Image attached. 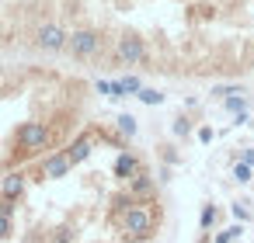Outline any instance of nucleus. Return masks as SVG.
<instances>
[{"label":"nucleus","mask_w":254,"mask_h":243,"mask_svg":"<svg viewBox=\"0 0 254 243\" xmlns=\"http://www.w3.org/2000/svg\"><path fill=\"white\" fill-rule=\"evenodd\" d=\"M115 222H119V229H122L126 240H146L157 229V215H153L150 201H132L126 212L115 215Z\"/></svg>","instance_id":"f257e3e1"},{"label":"nucleus","mask_w":254,"mask_h":243,"mask_svg":"<svg viewBox=\"0 0 254 243\" xmlns=\"http://www.w3.org/2000/svg\"><path fill=\"white\" fill-rule=\"evenodd\" d=\"M49 143H53V129L46 122H25V125H18V146L25 153H42V149H49Z\"/></svg>","instance_id":"f03ea898"},{"label":"nucleus","mask_w":254,"mask_h":243,"mask_svg":"<svg viewBox=\"0 0 254 243\" xmlns=\"http://www.w3.org/2000/svg\"><path fill=\"white\" fill-rule=\"evenodd\" d=\"M66 49H70L77 59H91V56L101 52V35H98L94 28H77V32H70Z\"/></svg>","instance_id":"7ed1b4c3"},{"label":"nucleus","mask_w":254,"mask_h":243,"mask_svg":"<svg viewBox=\"0 0 254 243\" xmlns=\"http://www.w3.org/2000/svg\"><path fill=\"white\" fill-rule=\"evenodd\" d=\"M66 42H70V32H63L60 25H42L39 32H35V46L42 49V52H63L66 49Z\"/></svg>","instance_id":"20e7f679"},{"label":"nucleus","mask_w":254,"mask_h":243,"mask_svg":"<svg viewBox=\"0 0 254 243\" xmlns=\"http://www.w3.org/2000/svg\"><path fill=\"white\" fill-rule=\"evenodd\" d=\"M119 59L126 63V66H139L143 59H146V42L139 39V35H132V32H126L122 39H119Z\"/></svg>","instance_id":"39448f33"},{"label":"nucleus","mask_w":254,"mask_h":243,"mask_svg":"<svg viewBox=\"0 0 254 243\" xmlns=\"http://www.w3.org/2000/svg\"><path fill=\"white\" fill-rule=\"evenodd\" d=\"M70 170H73V160H70V153H66V149H56V153H49V156L42 160V177H49V181L66 177Z\"/></svg>","instance_id":"423d86ee"},{"label":"nucleus","mask_w":254,"mask_h":243,"mask_svg":"<svg viewBox=\"0 0 254 243\" xmlns=\"http://www.w3.org/2000/svg\"><path fill=\"white\" fill-rule=\"evenodd\" d=\"M25 188H28V181H25V174H18V170H11V174L0 177V198H21Z\"/></svg>","instance_id":"0eeeda50"},{"label":"nucleus","mask_w":254,"mask_h":243,"mask_svg":"<svg viewBox=\"0 0 254 243\" xmlns=\"http://www.w3.org/2000/svg\"><path fill=\"white\" fill-rule=\"evenodd\" d=\"M136 174H139V156L129 153V149H122L119 160H115V177H119V181H129V177H136Z\"/></svg>","instance_id":"6e6552de"},{"label":"nucleus","mask_w":254,"mask_h":243,"mask_svg":"<svg viewBox=\"0 0 254 243\" xmlns=\"http://www.w3.org/2000/svg\"><path fill=\"white\" fill-rule=\"evenodd\" d=\"M129 194L136 198V201H150L153 198V177L150 174H136V177H129Z\"/></svg>","instance_id":"1a4fd4ad"},{"label":"nucleus","mask_w":254,"mask_h":243,"mask_svg":"<svg viewBox=\"0 0 254 243\" xmlns=\"http://www.w3.org/2000/svg\"><path fill=\"white\" fill-rule=\"evenodd\" d=\"M66 153H70L73 167H77V163H84V160L91 156V139H87V136H80V139H77V143H73V146H70Z\"/></svg>","instance_id":"9d476101"},{"label":"nucleus","mask_w":254,"mask_h":243,"mask_svg":"<svg viewBox=\"0 0 254 243\" xmlns=\"http://www.w3.org/2000/svg\"><path fill=\"white\" fill-rule=\"evenodd\" d=\"M143 104H150V108H157V104H164V91H157V87H143L139 94H136Z\"/></svg>","instance_id":"9b49d317"},{"label":"nucleus","mask_w":254,"mask_h":243,"mask_svg":"<svg viewBox=\"0 0 254 243\" xmlns=\"http://www.w3.org/2000/svg\"><path fill=\"white\" fill-rule=\"evenodd\" d=\"M223 108H226V111H233V115L247 111V94H230V97H223Z\"/></svg>","instance_id":"f8f14e48"},{"label":"nucleus","mask_w":254,"mask_h":243,"mask_svg":"<svg viewBox=\"0 0 254 243\" xmlns=\"http://www.w3.org/2000/svg\"><path fill=\"white\" fill-rule=\"evenodd\" d=\"M115 125H119V132H122L126 139H132V136H136V129H139L132 115H119V118H115Z\"/></svg>","instance_id":"ddd939ff"},{"label":"nucleus","mask_w":254,"mask_h":243,"mask_svg":"<svg viewBox=\"0 0 254 243\" xmlns=\"http://www.w3.org/2000/svg\"><path fill=\"white\" fill-rule=\"evenodd\" d=\"M251 177H254V174H251V163H240V160H237V163H233V181H237V184H247Z\"/></svg>","instance_id":"4468645a"},{"label":"nucleus","mask_w":254,"mask_h":243,"mask_svg":"<svg viewBox=\"0 0 254 243\" xmlns=\"http://www.w3.org/2000/svg\"><path fill=\"white\" fill-rule=\"evenodd\" d=\"M212 94L216 97H230V94H244V87L240 84H219V87H212Z\"/></svg>","instance_id":"2eb2a0df"},{"label":"nucleus","mask_w":254,"mask_h":243,"mask_svg":"<svg viewBox=\"0 0 254 243\" xmlns=\"http://www.w3.org/2000/svg\"><path fill=\"white\" fill-rule=\"evenodd\" d=\"M198 222H202V229H212V222H216V205H205Z\"/></svg>","instance_id":"dca6fc26"},{"label":"nucleus","mask_w":254,"mask_h":243,"mask_svg":"<svg viewBox=\"0 0 254 243\" xmlns=\"http://www.w3.org/2000/svg\"><path fill=\"white\" fill-rule=\"evenodd\" d=\"M122 87H126V94H139V91H143L139 77H122Z\"/></svg>","instance_id":"f3484780"},{"label":"nucleus","mask_w":254,"mask_h":243,"mask_svg":"<svg viewBox=\"0 0 254 243\" xmlns=\"http://www.w3.org/2000/svg\"><path fill=\"white\" fill-rule=\"evenodd\" d=\"M14 233V226H11V215H4V212H0V240H7Z\"/></svg>","instance_id":"a211bd4d"},{"label":"nucleus","mask_w":254,"mask_h":243,"mask_svg":"<svg viewBox=\"0 0 254 243\" xmlns=\"http://www.w3.org/2000/svg\"><path fill=\"white\" fill-rule=\"evenodd\" d=\"M171 129H174V136H188V132H191V122H188V118H174Z\"/></svg>","instance_id":"6ab92c4d"},{"label":"nucleus","mask_w":254,"mask_h":243,"mask_svg":"<svg viewBox=\"0 0 254 243\" xmlns=\"http://www.w3.org/2000/svg\"><path fill=\"white\" fill-rule=\"evenodd\" d=\"M233 219H237V222H247V219H251V212H247V205H244V201H237V205H233Z\"/></svg>","instance_id":"aec40b11"},{"label":"nucleus","mask_w":254,"mask_h":243,"mask_svg":"<svg viewBox=\"0 0 254 243\" xmlns=\"http://www.w3.org/2000/svg\"><path fill=\"white\" fill-rule=\"evenodd\" d=\"M94 91H98V94H108V97H112V80H98V84H94Z\"/></svg>","instance_id":"412c9836"},{"label":"nucleus","mask_w":254,"mask_h":243,"mask_svg":"<svg viewBox=\"0 0 254 243\" xmlns=\"http://www.w3.org/2000/svg\"><path fill=\"white\" fill-rule=\"evenodd\" d=\"M212 243H233V233L230 229H223V233H216V240Z\"/></svg>","instance_id":"4be33fe9"},{"label":"nucleus","mask_w":254,"mask_h":243,"mask_svg":"<svg viewBox=\"0 0 254 243\" xmlns=\"http://www.w3.org/2000/svg\"><path fill=\"white\" fill-rule=\"evenodd\" d=\"M198 139H202V143H212V129H209V125H205V129H198Z\"/></svg>","instance_id":"5701e85b"},{"label":"nucleus","mask_w":254,"mask_h":243,"mask_svg":"<svg viewBox=\"0 0 254 243\" xmlns=\"http://www.w3.org/2000/svg\"><path fill=\"white\" fill-rule=\"evenodd\" d=\"M240 163H251V167H254V149H244V153H240Z\"/></svg>","instance_id":"b1692460"},{"label":"nucleus","mask_w":254,"mask_h":243,"mask_svg":"<svg viewBox=\"0 0 254 243\" xmlns=\"http://www.w3.org/2000/svg\"><path fill=\"white\" fill-rule=\"evenodd\" d=\"M0 4H4V0H0Z\"/></svg>","instance_id":"393cba45"}]
</instances>
